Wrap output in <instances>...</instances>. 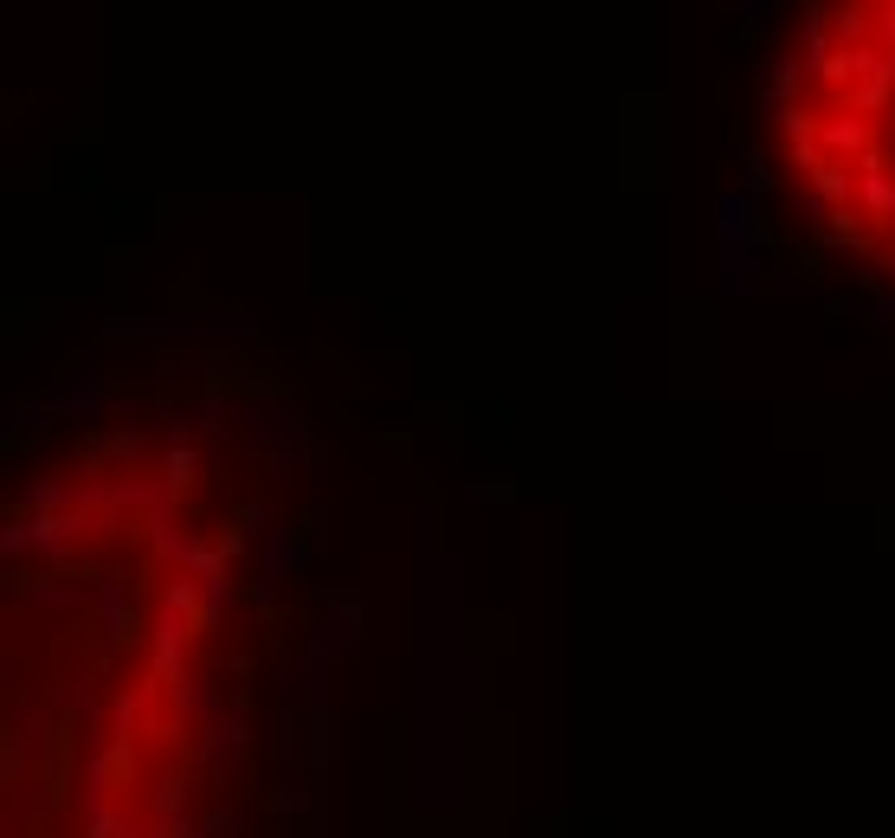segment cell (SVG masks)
<instances>
[{
  "label": "cell",
  "mask_w": 895,
  "mask_h": 838,
  "mask_svg": "<svg viewBox=\"0 0 895 838\" xmlns=\"http://www.w3.org/2000/svg\"><path fill=\"white\" fill-rule=\"evenodd\" d=\"M773 142L812 226L895 278V0H812L773 91Z\"/></svg>",
  "instance_id": "1"
}]
</instances>
